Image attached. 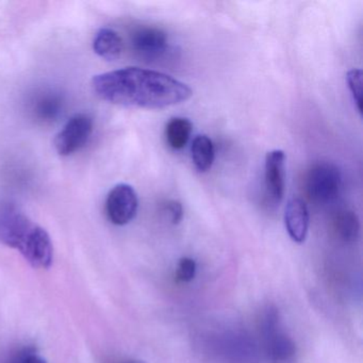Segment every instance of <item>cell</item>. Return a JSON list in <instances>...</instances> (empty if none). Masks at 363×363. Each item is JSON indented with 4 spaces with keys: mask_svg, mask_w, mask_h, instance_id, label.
<instances>
[{
    "mask_svg": "<svg viewBox=\"0 0 363 363\" xmlns=\"http://www.w3.org/2000/svg\"><path fill=\"white\" fill-rule=\"evenodd\" d=\"M93 92L112 105L139 109H164L184 103L192 90L184 82L160 72L125 67L94 76Z\"/></svg>",
    "mask_w": 363,
    "mask_h": 363,
    "instance_id": "6da1fadb",
    "label": "cell"
},
{
    "mask_svg": "<svg viewBox=\"0 0 363 363\" xmlns=\"http://www.w3.org/2000/svg\"><path fill=\"white\" fill-rule=\"evenodd\" d=\"M0 243L20 252L33 269L52 267L54 246L48 231L10 203H0Z\"/></svg>",
    "mask_w": 363,
    "mask_h": 363,
    "instance_id": "7a4b0ae2",
    "label": "cell"
},
{
    "mask_svg": "<svg viewBox=\"0 0 363 363\" xmlns=\"http://www.w3.org/2000/svg\"><path fill=\"white\" fill-rule=\"evenodd\" d=\"M341 186V173L333 163H316L310 167L306 175V193L310 201L318 205H325L335 201L339 195Z\"/></svg>",
    "mask_w": 363,
    "mask_h": 363,
    "instance_id": "3957f363",
    "label": "cell"
},
{
    "mask_svg": "<svg viewBox=\"0 0 363 363\" xmlns=\"http://www.w3.org/2000/svg\"><path fill=\"white\" fill-rule=\"evenodd\" d=\"M94 122L89 114L72 116L55 138L54 145L60 156L67 157L79 152L90 140Z\"/></svg>",
    "mask_w": 363,
    "mask_h": 363,
    "instance_id": "277c9868",
    "label": "cell"
},
{
    "mask_svg": "<svg viewBox=\"0 0 363 363\" xmlns=\"http://www.w3.org/2000/svg\"><path fill=\"white\" fill-rule=\"evenodd\" d=\"M139 199L133 186L118 184L111 189L106 199V214L112 224L125 226L137 216Z\"/></svg>",
    "mask_w": 363,
    "mask_h": 363,
    "instance_id": "5b68a950",
    "label": "cell"
},
{
    "mask_svg": "<svg viewBox=\"0 0 363 363\" xmlns=\"http://www.w3.org/2000/svg\"><path fill=\"white\" fill-rule=\"evenodd\" d=\"M265 337L267 354L273 363H294L296 346L289 335L280 329L276 311L269 310L265 316Z\"/></svg>",
    "mask_w": 363,
    "mask_h": 363,
    "instance_id": "8992f818",
    "label": "cell"
},
{
    "mask_svg": "<svg viewBox=\"0 0 363 363\" xmlns=\"http://www.w3.org/2000/svg\"><path fill=\"white\" fill-rule=\"evenodd\" d=\"M131 48L142 60L152 62L164 57L169 50V40L161 29L140 27L131 35Z\"/></svg>",
    "mask_w": 363,
    "mask_h": 363,
    "instance_id": "52a82bcc",
    "label": "cell"
},
{
    "mask_svg": "<svg viewBox=\"0 0 363 363\" xmlns=\"http://www.w3.org/2000/svg\"><path fill=\"white\" fill-rule=\"evenodd\" d=\"M284 164L286 154L282 150H272L265 158L264 182L267 195L279 203L284 195Z\"/></svg>",
    "mask_w": 363,
    "mask_h": 363,
    "instance_id": "ba28073f",
    "label": "cell"
},
{
    "mask_svg": "<svg viewBox=\"0 0 363 363\" xmlns=\"http://www.w3.org/2000/svg\"><path fill=\"white\" fill-rule=\"evenodd\" d=\"M309 210L305 201L298 197L291 199L284 210V224L293 241L299 244L305 242L309 230Z\"/></svg>",
    "mask_w": 363,
    "mask_h": 363,
    "instance_id": "9c48e42d",
    "label": "cell"
},
{
    "mask_svg": "<svg viewBox=\"0 0 363 363\" xmlns=\"http://www.w3.org/2000/svg\"><path fill=\"white\" fill-rule=\"evenodd\" d=\"M93 50L105 60H118L124 52V41L114 29L101 28L93 40Z\"/></svg>",
    "mask_w": 363,
    "mask_h": 363,
    "instance_id": "30bf717a",
    "label": "cell"
},
{
    "mask_svg": "<svg viewBox=\"0 0 363 363\" xmlns=\"http://www.w3.org/2000/svg\"><path fill=\"white\" fill-rule=\"evenodd\" d=\"M192 160L197 171L201 173L209 171L214 161V146L211 139L206 135H199L193 140Z\"/></svg>",
    "mask_w": 363,
    "mask_h": 363,
    "instance_id": "8fae6325",
    "label": "cell"
},
{
    "mask_svg": "<svg viewBox=\"0 0 363 363\" xmlns=\"http://www.w3.org/2000/svg\"><path fill=\"white\" fill-rule=\"evenodd\" d=\"M192 128V123L188 118H172L165 128V138L169 147L174 150H182L190 140Z\"/></svg>",
    "mask_w": 363,
    "mask_h": 363,
    "instance_id": "7c38bea8",
    "label": "cell"
},
{
    "mask_svg": "<svg viewBox=\"0 0 363 363\" xmlns=\"http://www.w3.org/2000/svg\"><path fill=\"white\" fill-rule=\"evenodd\" d=\"M335 233L340 239L344 242L356 241L360 230V224H359V218L354 212L350 210H344L339 212L335 216V222H333Z\"/></svg>",
    "mask_w": 363,
    "mask_h": 363,
    "instance_id": "4fadbf2b",
    "label": "cell"
},
{
    "mask_svg": "<svg viewBox=\"0 0 363 363\" xmlns=\"http://www.w3.org/2000/svg\"><path fill=\"white\" fill-rule=\"evenodd\" d=\"M346 82L356 104L357 109L361 113L362 112V71L354 69L348 72L346 75Z\"/></svg>",
    "mask_w": 363,
    "mask_h": 363,
    "instance_id": "5bb4252c",
    "label": "cell"
},
{
    "mask_svg": "<svg viewBox=\"0 0 363 363\" xmlns=\"http://www.w3.org/2000/svg\"><path fill=\"white\" fill-rule=\"evenodd\" d=\"M196 275V262L192 258L184 257L180 259L177 265V271H176V279L179 282L192 281Z\"/></svg>",
    "mask_w": 363,
    "mask_h": 363,
    "instance_id": "9a60e30c",
    "label": "cell"
},
{
    "mask_svg": "<svg viewBox=\"0 0 363 363\" xmlns=\"http://www.w3.org/2000/svg\"><path fill=\"white\" fill-rule=\"evenodd\" d=\"M59 110H60V99L50 95L40 99L37 113L42 118H55L59 113Z\"/></svg>",
    "mask_w": 363,
    "mask_h": 363,
    "instance_id": "2e32d148",
    "label": "cell"
},
{
    "mask_svg": "<svg viewBox=\"0 0 363 363\" xmlns=\"http://www.w3.org/2000/svg\"><path fill=\"white\" fill-rule=\"evenodd\" d=\"M164 211L169 214L172 224H179L182 222V218H184V208H182V203L179 201H167L164 206Z\"/></svg>",
    "mask_w": 363,
    "mask_h": 363,
    "instance_id": "e0dca14e",
    "label": "cell"
},
{
    "mask_svg": "<svg viewBox=\"0 0 363 363\" xmlns=\"http://www.w3.org/2000/svg\"><path fill=\"white\" fill-rule=\"evenodd\" d=\"M11 363H48L43 357L38 354L35 350L25 348L22 352H18Z\"/></svg>",
    "mask_w": 363,
    "mask_h": 363,
    "instance_id": "ac0fdd59",
    "label": "cell"
},
{
    "mask_svg": "<svg viewBox=\"0 0 363 363\" xmlns=\"http://www.w3.org/2000/svg\"><path fill=\"white\" fill-rule=\"evenodd\" d=\"M124 363H145V362H143V361H140V360H128Z\"/></svg>",
    "mask_w": 363,
    "mask_h": 363,
    "instance_id": "d6986e66",
    "label": "cell"
}]
</instances>
